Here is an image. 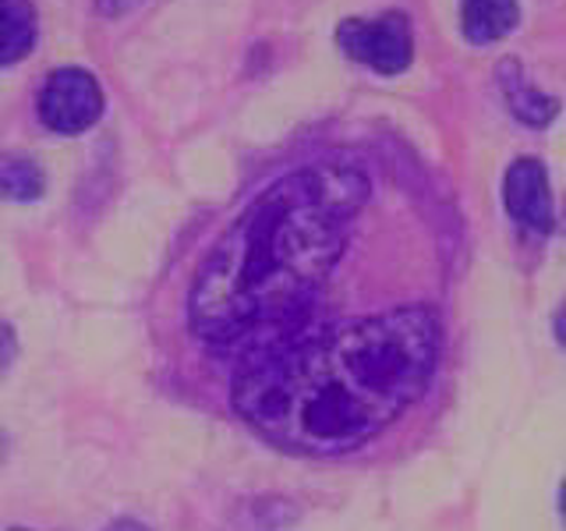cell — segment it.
<instances>
[{
  "label": "cell",
  "mask_w": 566,
  "mask_h": 531,
  "mask_svg": "<svg viewBox=\"0 0 566 531\" xmlns=\"http://www.w3.org/2000/svg\"><path fill=\"white\" fill-rule=\"evenodd\" d=\"M117 8H124V0H117Z\"/></svg>",
  "instance_id": "e0dca14e"
},
{
  "label": "cell",
  "mask_w": 566,
  "mask_h": 531,
  "mask_svg": "<svg viewBox=\"0 0 566 531\" xmlns=\"http://www.w3.org/2000/svg\"><path fill=\"white\" fill-rule=\"evenodd\" d=\"M11 531H29V528H11Z\"/></svg>",
  "instance_id": "2e32d148"
},
{
  "label": "cell",
  "mask_w": 566,
  "mask_h": 531,
  "mask_svg": "<svg viewBox=\"0 0 566 531\" xmlns=\"http://www.w3.org/2000/svg\"><path fill=\"white\" fill-rule=\"evenodd\" d=\"M4 454H8V442H4V436H0V465H4Z\"/></svg>",
  "instance_id": "5bb4252c"
},
{
  "label": "cell",
  "mask_w": 566,
  "mask_h": 531,
  "mask_svg": "<svg viewBox=\"0 0 566 531\" xmlns=\"http://www.w3.org/2000/svg\"><path fill=\"white\" fill-rule=\"evenodd\" d=\"M559 227H563V235H566V206H563V217H559Z\"/></svg>",
  "instance_id": "9a60e30c"
},
{
  "label": "cell",
  "mask_w": 566,
  "mask_h": 531,
  "mask_svg": "<svg viewBox=\"0 0 566 531\" xmlns=\"http://www.w3.org/2000/svg\"><path fill=\"white\" fill-rule=\"evenodd\" d=\"M336 43L350 61L368 64L379 75H400L415 61L411 25L400 11H389L379 18H347L336 29Z\"/></svg>",
  "instance_id": "3957f363"
},
{
  "label": "cell",
  "mask_w": 566,
  "mask_h": 531,
  "mask_svg": "<svg viewBox=\"0 0 566 531\" xmlns=\"http://www.w3.org/2000/svg\"><path fill=\"white\" fill-rule=\"evenodd\" d=\"M103 531H149L142 521H132V518H120V521H111Z\"/></svg>",
  "instance_id": "8fae6325"
},
{
  "label": "cell",
  "mask_w": 566,
  "mask_h": 531,
  "mask_svg": "<svg viewBox=\"0 0 566 531\" xmlns=\"http://www.w3.org/2000/svg\"><path fill=\"white\" fill-rule=\"evenodd\" d=\"M503 202L506 212L521 227L535 230V235H548L556 227L553 212V191H548V174L538 159H513L506 177H503Z\"/></svg>",
  "instance_id": "5b68a950"
},
{
  "label": "cell",
  "mask_w": 566,
  "mask_h": 531,
  "mask_svg": "<svg viewBox=\"0 0 566 531\" xmlns=\"http://www.w3.org/2000/svg\"><path fill=\"white\" fill-rule=\"evenodd\" d=\"M553 326H556V341H559V344L566 347V305H563V309L556 312V323H553Z\"/></svg>",
  "instance_id": "7c38bea8"
},
{
  "label": "cell",
  "mask_w": 566,
  "mask_h": 531,
  "mask_svg": "<svg viewBox=\"0 0 566 531\" xmlns=\"http://www.w3.org/2000/svg\"><path fill=\"white\" fill-rule=\"evenodd\" d=\"M559 510H563V521H566V482H563V489H559Z\"/></svg>",
  "instance_id": "4fadbf2b"
},
{
  "label": "cell",
  "mask_w": 566,
  "mask_h": 531,
  "mask_svg": "<svg viewBox=\"0 0 566 531\" xmlns=\"http://www.w3.org/2000/svg\"><path fill=\"white\" fill-rule=\"evenodd\" d=\"M46 188L43 170L25 156H0V199L4 202H32Z\"/></svg>",
  "instance_id": "9c48e42d"
},
{
  "label": "cell",
  "mask_w": 566,
  "mask_h": 531,
  "mask_svg": "<svg viewBox=\"0 0 566 531\" xmlns=\"http://www.w3.org/2000/svg\"><path fill=\"white\" fill-rule=\"evenodd\" d=\"M14 358H18V336H14V330L4 323V319H0V379L11 372Z\"/></svg>",
  "instance_id": "30bf717a"
},
{
  "label": "cell",
  "mask_w": 566,
  "mask_h": 531,
  "mask_svg": "<svg viewBox=\"0 0 566 531\" xmlns=\"http://www.w3.org/2000/svg\"><path fill=\"white\" fill-rule=\"evenodd\" d=\"M517 22H521L517 0H464L460 4V29H464V40L474 46L506 40L517 29Z\"/></svg>",
  "instance_id": "8992f818"
},
{
  "label": "cell",
  "mask_w": 566,
  "mask_h": 531,
  "mask_svg": "<svg viewBox=\"0 0 566 531\" xmlns=\"http://www.w3.org/2000/svg\"><path fill=\"white\" fill-rule=\"evenodd\" d=\"M35 43V11L29 0H0V67L22 61Z\"/></svg>",
  "instance_id": "ba28073f"
},
{
  "label": "cell",
  "mask_w": 566,
  "mask_h": 531,
  "mask_svg": "<svg viewBox=\"0 0 566 531\" xmlns=\"http://www.w3.org/2000/svg\"><path fill=\"white\" fill-rule=\"evenodd\" d=\"M103 114V88L85 67H61L40 93V117L50 132L78 135L93 128Z\"/></svg>",
  "instance_id": "277c9868"
},
{
  "label": "cell",
  "mask_w": 566,
  "mask_h": 531,
  "mask_svg": "<svg viewBox=\"0 0 566 531\" xmlns=\"http://www.w3.org/2000/svg\"><path fill=\"white\" fill-rule=\"evenodd\" d=\"M500 82H503V93H506L513 117L524 121L527 128H545V124L559 114V103L553 96L538 93L535 85H527V79H521V67L513 61H506L500 67Z\"/></svg>",
  "instance_id": "52a82bcc"
},
{
  "label": "cell",
  "mask_w": 566,
  "mask_h": 531,
  "mask_svg": "<svg viewBox=\"0 0 566 531\" xmlns=\"http://www.w3.org/2000/svg\"><path fill=\"white\" fill-rule=\"evenodd\" d=\"M368 199L354 164H308L273 181L202 262L188 298L191 330L234 344L305 312L344 256L350 217Z\"/></svg>",
  "instance_id": "7a4b0ae2"
},
{
  "label": "cell",
  "mask_w": 566,
  "mask_h": 531,
  "mask_svg": "<svg viewBox=\"0 0 566 531\" xmlns=\"http://www.w3.org/2000/svg\"><path fill=\"white\" fill-rule=\"evenodd\" d=\"M429 305L350 319L262 354L234 379V412L280 450L333 457L376 439L436 376Z\"/></svg>",
  "instance_id": "6da1fadb"
}]
</instances>
